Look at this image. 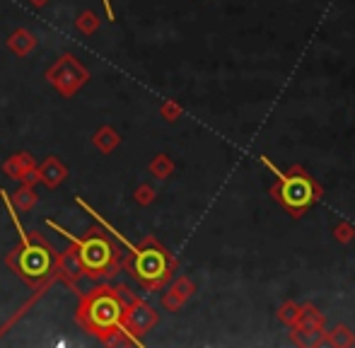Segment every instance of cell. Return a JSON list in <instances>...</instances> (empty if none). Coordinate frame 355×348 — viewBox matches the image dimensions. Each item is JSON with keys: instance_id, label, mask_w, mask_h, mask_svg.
<instances>
[{"instance_id": "1", "label": "cell", "mask_w": 355, "mask_h": 348, "mask_svg": "<svg viewBox=\"0 0 355 348\" xmlns=\"http://www.w3.org/2000/svg\"><path fill=\"white\" fill-rule=\"evenodd\" d=\"M123 310V288H97L80 300L78 322L92 334L104 336L121 329Z\"/></svg>"}, {"instance_id": "2", "label": "cell", "mask_w": 355, "mask_h": 348, "mask_svg": "<svg viewBox=\"0 0 355 348\" xmlns=\"http://www.w3.org/2000/svg\"><path fill=\"white\" fill-rule=\"evenodd\" d=\"M53 230H58L61 235L71 237L73 245L78 247V254H80V261H83V271L92 278H109L114 276L116 271V263H119V256H116V250H114L112 242L104 237V232H97L92 230L85 240H78L71 232L61 230L56 223H51Z\"/></svg>"}, {"instance_id": "3", "label": "cell", "mask_w": 355, "mask_h": 348, "mask_svg": "<svg viewBox=\"0 0 355 348\" xmlns=\"http://www.w3.org/2000/svg\"><path fill=\"white\" fill-rule=\"evenodd\" d=\"M19 227V225H17ZM19 240H22V247L17 252V273L29 283H44L53 271H56V252L42 237H29L27 232L19 227Z\"/></svg>"}, {"instance_id": "4", "label": "cell", "mask_w": 355, "mask_h": 348, "mask_svg": "<svg viewBox=\"0 0 355 348\" xmlns=\"http://www.w3.org/2000/svg\"><path fill=\"white\" fill-rule=\"evenodd\" d=\"M107 230H112V227L107 225ZM114 235H116V240H121L123 245L131 250V254H133L131 271H133V276H136L138 281L145 283V286H150V288H155V286H159L164 278H167L169 261H167V254H164L159 247H145V250H136V247H133L131 242L123 240L119 232H114Z\"/></svg>"}, {"instance_id": "5", "label": "cell", "mask_w": 355, "mask_h": 348, "mask_svg": "<svg viewBox=\"0 0 355 348\" xmlns=\"http://www.w3.org/2000/svg\"><path fill=\"white\" fill-rule=\"evenodd\" d=\"M312 184L304 177H290L283 182V201L290 208H302L312 201Z\"/></svg>"}, {"instance_id": "6", "label": "cell", "mask_w": 355, "mask_h": 348, "mask_svg": "<svg viewBox=\"0 0 355 348\" xmlns=\"http://www.w3.org/2000/svg\"><path fill=\"white\" fill-rule=\"evenodd\" d=\"M123 320H126L128 329H131L133 334H145V331L155 324V312L150 310L148 305H143V302L131 300V307L123 310Z\"/></svg>"}, {"instance_id": "7", "label": "cell", "mask_w": 355, "mask_h": 348, "mask_svg": "<svg viewBox=\"0 0 355 348\" xmlns=\"http://www.w3.org/2000/svg\"><path fill=\"white\" fill-rule=\"evenodd\" d=\"M56 271L66 278L68 283H75L83 278V261H80L78 247H71L61 254V259H56Z\"/></svg>"}]
</instances>
